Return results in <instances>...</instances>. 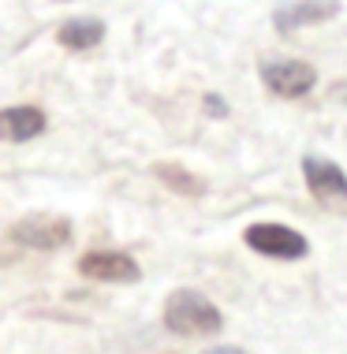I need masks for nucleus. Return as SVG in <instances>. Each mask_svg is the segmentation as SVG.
<instances>
[{"instance_id": "obj_1", "label": "nucleus", "mask_w": 347, "mask_h": 354, "mask_svg": "<svg viewBox=\"0 0 347 354\" xmlns=\"http://www.w3.org/2000/svg\"><path fill=\"white\" fill-rule=\"evenodd\" d=\"M165 324L176 336H213L224 328V317L206 295L198 291H172L165 302Z\"/></svg>"}, {"instance_id": "obj_2", "label": "nucleus", "mask_w": 347, "mask_h": 354, "mask_svg": "<svg viewBox=\"0 0 347 354\" xmlns=\"http://www.w3.org/2000/svg\"><path fill=\"white\" fill-rule=\"evenodd\" d=\"M12 239L26 250H60L71 243V220L60 213H30L12 224Z\"/></svg>"}, {"instance_id": "obj_3", "label": "nucleus", "mask_w": 347, "mask_h": 354, "mask_svg": "<svg viewBox=\"0 0 347 354\" xmlns=\"http://www.w3.org/2000/svg\"><path fill=\"white\" fill-rule=\"evenodd\" d=\"M303 176L310 194L321 202L325 209H340L347 213V176L344 168L329 157H303Z\"/></svg>"}, {"instance_id": "obj_4", "label": "nucleus", "mask_w": 347, "mask_h": 354, "mask_svg": "<svg viewBox=\"0 0 347 354\" xmlns=\"http://www.w3.org/2000/svg\"><path fill=\"white\" fill-rule=\"evenodd\" d=\"M243 239H247L250 250L276 257V261H299V257H306V250H310L306 239L287 224H250Z\"/></svg>"}, {"instance_id": "obj_5", "label": "nucleus", "mask_w": 347, "mask_h": 354, "mask_svg": "<svg viewBox=\"0 0 347 354\" xmlns=\"http://www.w3.org/2000/svg\"><path fill=\"white\" fill-rule=\"evenodd\" d=\"M262 82L276 97H303L317 86V71L303 60H269L262 64Z\"/></svg>"}, {"instance_id": "obj_6", "label": "nucleus", "mask_w": 347, "mask_h": 354, "mask_svg": "<svg viewBox=\"0 0 347 354\" xmlns=\"http://www.w3.org/2000/svg\"><path fill=\"white\" fill-rule=\"evenodd\" d=\"M79 272L90 276V280H101V283H134L142 276L139 261L131 254H120V250H94L79 261Z\"/></svg>"}, {"instance_id": "obj_7", "label": "nucleus", "mask_w": 347, "mask_h": 354, "mask_svg": "<svg viewBox=\"0 0 347 354\" xmlns=\"http://www.w3.org/2000/svg\"><path fill=\"white\" fill-rule=\"evenodd\" d=\"M336 12H340V0H292V4L273 12V23H276V30L287 34V30H299V26L332 19Z\"/></svg>"}, {"instance_id": "obj_8", "label": "nucleus", "mask_w": 347, "mask_h": 354, "mask_svg": "<svg viewBox=\"0 0 347 354\" xmlns=\"http://www.w3.org/2000/svg\"><path fill=\"white\" fill-rule=\"evenodd\" d=\"M45 131V112L34 104L0 109V142H30Z\"/></svg>"}, {"instance_id": "obj_9", "label": "nucleus", "mask_w": 347, "mask_h": 354, "mask_svg": "<svg viewBox=\"0 0 347 354\" xmlns=\"http://www.w3.org/2000/svg\"><path fill=\"white\" fill-rule=\"evenodd\" d=\"M101 37H105L101 19H67V23L56 26V41L75 49V53H86L94 45H101Z\"/></svg>"}, {"instance_id": "obj_10", "label": "nucleus", "mask_w": 347, "mask_h": 354, "mask_svg": "<svg viewBox=\"0 0 347 354\" xmlns=\"http://www.w3.org/2000/svg\"><path fill=\"white\" fill-rule=\"evenodd\" d=\"M157 176L165 179V183H172L176 190H183V194H198V190H202V183H198V179H190V176H187V171H183V168H172V165H157Z\"/></svg>"}, {"instance_id": "obj_11", "label": "nucleus", "mask_w": 347, "mask_h": 354, "mask_svg": "<svg viewBox=\"0 0 347 354\" xmlns=\"http://www.w3.org/2000/svg\"><path fill=\"white\" fill-rule=\"evenodd\" d=\"M202 354H247L243 347H209V351H202Z\"/></svg>"}]
</instances>
